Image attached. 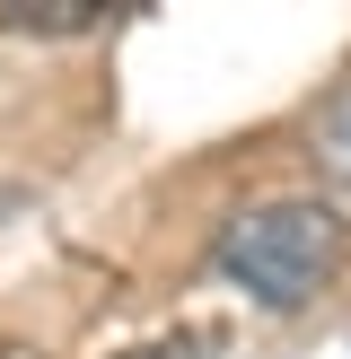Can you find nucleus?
Instances as JSON below:
<instances>
[{"mask_svg":"<svg viewBox=\"0 0 351 359\" xmlns=\"http://www.w3.org/2000/svg\"><path fill=\"white\" fill-rule=\"evenodd\" d=\"M343 272V219L316 193H281V202H255L220 228V280L246 290L263 316L307 307L325 280Z\"/></svg>","mask_w":351,"mask_h":359,"instance_id":"nucleus-1","label":"nucleus"},{"mask_svg":"<svg viewBox=\"0 0 351 359\" xmlns=\"http://www.w3.org/2000/svg\"><path fill=\"white\" fill-rule=\"evenodd\" d=\"M316 158H325V175L351 193V88H333L325 114H316Z\"/></svg>","mask_w":351,"mask_h":359,"instance_id":"nucleus-2","label":"nucleus"},{"mask_svg":"<svg viewBox=\"0 0 351 359\" xmlns=\"http://www.w3.org/2000/svg\"><path fill=\"white\" fill-rule=\"evenodd\" d=\"M9 27H44V35H70V27H97V0H18Z\"/></svg>","mask_w":351,"mask_h":359,"instance_id":"nucleus-3","label":"nucleus"},{"mask_svg":"<svg viewBox=\"0 0 351 359\" xmlns=\"http://www.w3.org/2000/svg\"><path fill=\"white\" fill-rule=\"evenodd\" d=\"M123 359H193V342H150V351H123Z\"/></svg>","mask_w":351,"mask_h":359,"instance_id":"nucleus-4","label":"nucleus"},{"mask_svg":"<svg viewBox=\"0 0 351 359\" xmlns=\"http://www.w3.org/2000/svg\"><path fill=\"white\" fill-rule=\"evenodd\" d=\"M0 359H35V351H27V342H0Z\"/></svg>","mask_w":351,"mask_h":359,"instance_id":"nucleus-5","label":"nucleus"}]
</instances>
